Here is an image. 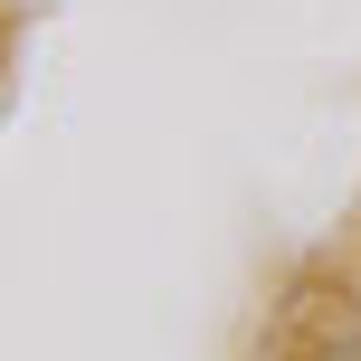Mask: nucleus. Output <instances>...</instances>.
<instances>
[{"label": "nucleus", "mask_w": 361, "mask_h": 361, "mask_svg": "<svg viewBox=\"0 0 361 361\" xmlns=\"http://www.w3.org/2000/svg\"><path fill=\"white\" fill-rule=\"evenodd\" d=\"M343 361H361V352H343Z\"/></svg>", "instance_id": "obj_1"}]
</instances>
